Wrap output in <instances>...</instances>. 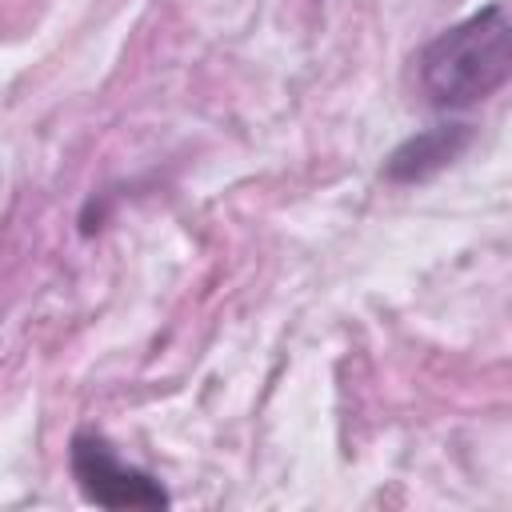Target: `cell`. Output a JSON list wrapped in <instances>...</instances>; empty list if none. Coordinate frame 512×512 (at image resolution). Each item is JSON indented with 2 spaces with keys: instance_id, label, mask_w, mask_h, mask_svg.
Returning <instances> with one entry per match:
<instances>
[{
  "instance_id": "cell-1",
  "label": "cell",
  "mask_w": 512,
  "mask_h": 512,
  "mask_svg": "<svg viewBox=\"0 0 512 512\" xmlns=\"http://www.w3.org/2000/svg\"><path fill=\"white\" fill-rule=\"evenodd\" d=\"M416 72L424 96L436 108H468L476 100H488L512 76V24L504 8L488 4L444 28L424 44Z\"/></svg>"
},
{
  "instance_id": "cell-2",
  "label": "cell",
  "mask_w": 512,
  "mask_h": 512,
  "mask_svg": "<svg viewBox=\"0 0 512 512\" xmlns=\"http://www.w3.org/2000/svg\"><path fill=\"white\" fill-rule=\"evenodd\" d=\"M68 468H72V480L80 488V496L96 508H144V512H160L172 504L168 488L120 460V452L100 436V432H76L72 436V448H68Z\"/></svg>"
},
{
  "instance_id": "cell-3",
  "label": "cell",
  "mask_w": 512,
  "mask_h": 512,
  "mask_svg": "<svg viewBox=\"0 0 512 512\" xmlns=\"http://www.w3.org/2000/svg\"><path fill=\"white\" fill-rule=\"evenodd\" d=\"M468 144H472L468 124H436V128H424V132L408 136L404 144H396L380 172L392 184H420V180L444 172L448 164H456Z\"/></svg>"
}]
</instances>
